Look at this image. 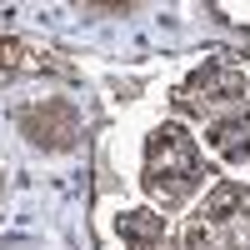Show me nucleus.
<instances>
[{"label":"nucleus","instance_id":"nucleus-1","mask_svg":"<svg viewBox=\"0 0 250 250\" xmlns=\"http://www.w3.org/2000/svg\"><path fill=\"white\" fill-rule=\"evenodd\" d=\"M120 165L130 180V195H140L170 220H185L190 205L225 175L210 160V150L200 145V135L175 110H155L135 120L130 135L120 140Z\"/></svg>","mask_w":250,"mask_h":250},{"label":"nucleus","instance_id":"nucleus-2","mask_svg":"<svg viewBox=\"0 0 250 250\" xmlns=\"http://www.w3.org/2000/svg\"><path fill=\"white\" fill-rule=\"evenodd\" d=\"M175 115L200 135L225 175L250 170V65L235 55H205L175 80Z\"/></svg>","mask_w":250,"mask_h":250},{"label":"nucleus","instance_id":"nucleus-3","mask_svg":"<svg viewBox=\"0 0 250 250\" xmlns=\"http://www.w3.org/2000/svg\"><path fill=\"white\" fill-rule=\"evenodd\" d=\"M180 250H250V180L220 175L180 220Z\"/></svg>","mask_w":250,"mask_h":250},{"label":"nucleus","instance_id":"nucleus-4","mask_svg":"<svg viewBox=\"0 0 250 250\" xmlns=\"http://www.w3.org/2000/svg\"><path fill=\"white\" fill-rule=\"evenodd\" d=\"M10 125L25 150L45 155V160H65L85 145V110L80 100L65 90H40L10 105Z\"/></svg>","mask_w":250,"mask_h":250},{"label":"nucleus","instance_id":"nucleus-5","mask_svg":"<svg viewBox=\"0 0 250 250\" xmlns=\"http://www.w3.org/2000/svg\"><path fill=\"white\" fill-rule=\"evenodd\" d=\"M90 225L100 250H180V225L130 190H100Z\"/></svg>","mask_w":250,"mask_h":250},{"label":"nucleus","instance_id":"nucleus-6","mask_svg":"<svg viewBox=\"0 0 250 250\" xmlns=\"http://www.w3.org/2000/svg\"><path fill=\"white\" fill-rule=\"evenodd\" d=\"M70 80L75 65L65 60V50L25 30H0V95L25 85H70Z\"/></svg>","mask_w":250,"mask_h":250},{"label":"nucleus","instance_id":"nucleus-7","mask_svg":"<svg viewBox=\"0 0 250 250\" xmlns=\"http://www.w3.org/2000/svg\"><path fill=\"white\" fill-rule=\"evenodd\" d=\"M200 15L215 30L235 35L240 45H250V0H210V5H200Z\"/></svg>","mask_w":250,"mask_h":250},{"label":"nucleus","instance_id":"nucleus-8","mask_svg":"<svg viewBox=\"0 0 250 250\" xmlns=\"http://www.w3.org/2000/svg\"><path fill=\"white\" fill-rule=\"evenodd\" d=\"M75 10H80V15H95V20H120V15H135V10H145V5H140V0H125V5H120V0H110V5H95V0H80Z\"/></svg>","mask_w":250,"mask_h":250},{"label":"nucleus","instance_id":"nucleus-9","mask_svg":"<svg viewBox=\"0 0 250 250\" xmlns=\"http://www.w3.org/2000/svg\"><path fill=\"white\" fill-rule=\"evenodd\" d=\"M5 190H10V175H5V165H0V200H5Z\"/></svg>","mask_w":250,"mask_h":250}]
</instances>
